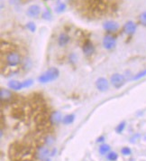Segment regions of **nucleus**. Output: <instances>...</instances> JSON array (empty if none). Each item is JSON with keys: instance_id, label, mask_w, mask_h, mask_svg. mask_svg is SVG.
Returning <instances> with one entry per match:
<instances>
[{"instance_id": "nucleus-23", "label": "nucleus", "mask_w": 146, "mask_h": 161, "mask_svg": "<svg viewBox=\"0 0 146 161\" xmlns=\"http://www.w3.org/2000/svg\"><path fill=\"white\" fill-rule=\"evenodd\" d=\"M121 153L123 154V155H124V156H130L131 154H132V150H131L130 147H123V149H121Z\"/></svg>"}, {"instance_id": "nucleus-29", "label": "nucleus", "mask_w": 146, "mask_h": 161, "mask_svg": "<svg viewBox=\"0 0 146 161\" xmlns=\"http://www.w3.org/2000/svg\"><path fill=\"white\" fill-rule=\"evenodd\" d=\"M20 1V0H9V2H10V4H12V5H15V4H17L18 2Z\"/></svg>"}, {"instance_id": "nucleus-9", "label": "nucleus", "mask_w": 146, "mask_h": 161, "mask_svg": "<svg viewBox=\"0 0 146 161\" xmlns=\"http://www.w3.org/2000/svg\"><path fill=\"white\" fill-rule=\"evenodd\" d=\"M13 98V94L10 91L1 88L0 90V100L2 102H9Z\"/></svg>"}, {"instance_id": "nucleus-19", "label": "nucleus", "mask_w": 146, "mask_h": 161, "mask_svg": "<svg viewBox=\"0 0 146 161\" xmlns=\"http://www.w3.org/2000/svg\"><path fill=\"white\" fill-rule=\"evenodd\" d=\"M65 9H66V5L64 3H59L55 8V11L57 13H62Z\"/></svg>"}, {"instance_id": "nucleus-11", "label": "nucleus", "mask_w": 146, "mask_h": 161, "mask_svg": "<svg viewBox=\"0 0 146 161\" xmlns=\"http://www.w3.org/2000/svg\"><path fill=\"white\" fill-rule=\"evenodd\" d=\"M40 13H41V8L37 5H32L27 9V16L32 18H36L39 16Z\"/></svg>"}, {"instance_id": "nucleus-8", "label": "nucleus", "mask_w": 146, "mask_h": 161, "mask_svg": "<svg viewBox=\"0 0 146 161\" xmlns=\"http://www.w3.org/2000/svg\"><path fill=\"white\" fill-rule=\"evenodd\" d=\"M103 27H104V29L107 31V32L115 33V32H116L118 30L119 25H118L117 23H116L114 21H107V22L104 23Z\"/></svg>"}, {"instance_id": "nucleus-3", "label": "nucleus", "mask_w": 146, "mask_h": 161, "mask_svg": "<svg viewBox=\"0 0 146 161\" xmlns=\"http://www.w3.org/2000/svg\"><path fill=\"white\" fill-rule=\"evenodd\" d=\"M5 63L8 66L10 67H16L18 66L19 64H21L22 63V58L21 55H19L18 53L12 51L9 52L5 56Z\"/></svg>"}, {"instance_id": "nucleus-6", "label": "nucleus", "mask_w": 146, "mask_h": 161, "mask_svg": "<svg viewBox=\"0 0 146 161\" xmlns=\"http://www.w3.org/2000/svg\"><path fill=\"white\" fill-rule=\"evenodd\" d=\"M116 40L112 35H105L103 39V46L107 50H112L116 47Z\"/></svg>"}, {"instance_id": "nucleus-4", "label": "nucleus", "mask_w": 146, "mask_h": 161, "mask_svg": "<svg viewBox=\"0 0 146 161\" xmlns=\"http://www.w3.org/2000/svg\"><path fill=\"white\" fill-rule=\"evenodd\" d=\"M125 83V78L124 75L120 74V73H114L111 76V83L112 85L116 87V88H120Z\"/></svg>"}, {"instance_id": "nucleus-14", "label": "nucleus", "mask_w": 146, "mask_h": 161, "mask_svg": "<svg viewBox=\"0 0 146 161\" xmlns=\"http://www.w3.org/2000/svg\"><path fill=\"white\" fill-rule=\"evenodd\" d=\"M82 49H83L84 53H85V55H87V56L91 55L92 53H93V52H94V50H95L94 46H93V44H92L91 42H89V41L86 42V43L84 44Z\"/></svg>"}, {"instance_id": "nucleus-16", "label": "nucleus", "mask_w": 146, "mask_h": 161, "mask_svg": "<svg viewBox=\"0 0 146 161\" xmlns=\"http://www.w3.org/2000/svg\"><path fill=\"white\" fill-rule=\"evenodd\" d=\"M74 119H75V115H74V114H70V115H67V116H65L63 118L62 122L65 125H69V124H71L73 121H74Z\"/></svg>"}, {"instance_id": "nucleus-15", "label": "nucleus", "mask_w": 146, "mask_h": 161, "mask_svg": "<svg viewBox=\"0 0 146 161\" xmlns=\"http://www.w3.org/2000/svg\"><path fill=\"white\" fill-rule=\"evenodd\" d=\"M69 42H70V36L67 35V33H62L59 35L58 44H59V46H65Z\"/></svg>"}, {"instance_id": "nucleus-25", "label": "nucleus", "mask_w": 146, "mask_h": 161, "mask_svg": "<svg viewBox=\"0 0 146 161\" xmlns=\"http://www.w3.org/2000/svg\"><path fill=\"white\" fill-rule=\"evenodd\" d=\"M125 123L124 121H123V122H121L120 124H119L117 127H116V131L117 132V133H121L124 130V128H125Z\"/></svg>"}, {"instance_id": "nucleus-24", "label": "nucleus", "mask_w": 146, "mask_h": 161, "mask_svg": "<svg viewBox=\"0 0 146 161\" xmlns=\"http://www.w3.org/2000/svg\"><path fill=\"white\" fill-rule=\"evenodd\" d=\"M51 17H52V16H51V11H50L49 9L45 10V11H44V13L43 14V19H45V20H51Z\"/></svg>"}, {"instance_id": "nucleus-2", "label": "nucleus", "mask_w": 146, "mask_h": 161, "mask_svg": "<svg viewBox=\"0 0 146 161\" xmlns=\"http://www.w3.org/2000/svg\"><path fill=\"white\" fill-rule=\"evenodd\" d=\"M59 71L57 68H55V67H52V68H50L46 72H44L42 75H40L38 80L42 83H47L56 80L59 77Z\"/></svg>"}, {"instance_id": "nucleus-28", "label": "nucleus", "mask_w": 146, "mask_h": 161, "mask_svg": "<svg viewBox=\"0 0 146 161\" xmlns=\"http://www.w3.org/2000/svg\"><path fill=\"white\" fill-rule=\"evenodd\" d=\"M103 141H105V137H103V136L99 137V138L97 139V142H103Z\"/></svg>"}, {"instance_id": "nucleus-27", "label": "nucleus", "mask_w": 146, "mask_h": 161, "mask_svg": "<svg viewBox=\"0 0 146 161\" xmlns=\"http://www.w3.org/2000/svg\"><path fill=\"white\" fill-rule=\"evenodd\" d=\"M32 83H34V80H32V79H28V80H24V82L23 83L24 88H27V87H30L31 85H32Z\"/></svg>"}, {"instance_id": "nucleus-18", "label": "nucleus", "mask_w": 146, "mask_h": 161, "mask_svg": "<svg viewBox=\"0 0 146 161\" xmlns=\"http://www.w3.org/2000/svg\"><path fill=\"white\" fill-rule=\"evenodd\" d=\"M107 158H108V160H110V161H116L117 158H118L117 153L115 152V151H110V152L108 153V155H107Z\"/></svg>"}, {"instance_id": "nucleus-20", "label": "nucleus", "mask_w": 146, "mask_h": 161, "mask_svg": "<svg viewBox=\"0 0 146 161\" xmlns=\"http://www.w3.org/2000/svg\"><path fill=\"white\" fill-rule=\"evenodd\" d=\"M32 67V62H31V60L29 58H26L24 59V69L25 71H27L29 70L30 68Z\"/></svg>"}, {"instance_id": "nucleus-5", "label": "nucleus", "mask_w": 146, "mask_h": 161, "mask_svg": "<svg viewBox=\"0 0 146 161\" xmlns=\"http://www.w3.org/2000/svg\"><path fill=\"white\" fill-rule=\"evenodd\" d=\"M49 155H50L49 149H48V147H43V146L38 147L36 152L34 153L35 158H37L39 160H42V161L47 159Z\"/></svg>"}, {"instance_id": "nucleus-22", "label": "nucleus", "mask_w": 146, "mask_h": 161, "mask_svg": "<svg viewBox=\"0 0 146 161\" xmlns=\"http://www.w3.org/2000/svg\"><path fill=\"white\" fill-rule=\"evenodd\" d=\"M144 76H146V69L143 70V71H142V72H138L136 75H135L134 77H132V80H137L141 79V78H143Z\"/></svg>"}, {"instance_id": "nucleus-30", "label": "nucleus", "mask_w": 146, "mask_h": 161, "mask_svg": "<svg viewBox=\"0 0 146 161\" xmlns=\"http://www.w3.org/2000/svg\"><path fill=\"white\" fill-rule=\"evenodd\" d=\"M56 151H57L56 149H54L53 150H52V153L51 154V156H54V155H55V153H56Z\"/></svg>"}, {"instance_id": "nucleus-17", "label": "nucleus", "mask_w": 146, "mask_h": 161, "mask_svg": "<svg viewBox=\"0 0 146 161\" xmlns=\"http://www.w3.org/2000/svg\"><path fill=\"white\" fill-rule=\"evenodd\" d=\"M110 151V146L107 144H102L99 146V153L101 155H105Z\"/></svg>"}, {"instance_id": "nucleus-10", "label": "nucleus", "mask_w": 146, "mask_h": 161, "mask_svg": "<svg viewBox=\"0 0 146 161\" xmlns=\"http://www.w3.org/2000/svg\"><path fill=\"white\" fill-rule=\"evenodd\" d=\"M136 31V25L132 21H128L124 25V32L128 35H134Z\"/></svg>"}, {"instance_id": "nucleus-12", "label": "nucleus", "mask_w": 146, "mask_h": 161, "mask_svg": "<svg viewBox=\"0 0 146 161\" xmlns=\"http://www.w3.org/2000/svg\"><path fill=\"white\" fill-rule=\"evenodd\" d=\"M62 113L59 111H53L50 116V120H51V124H59L62 122Z\"/></svg>"}, {"instance_id": "nucleus-13", "label": "nucleus", "mask_w": 146, "mask_h": 161, "mask_svg": "<svg viewBox=\"0 0 146 161\" xmlns=\"http://www.w3.org/2000/svg\"><path fill=\"white\" fill-rule=\"evenodd\" d=\"M7 85L9 88H11L12 90H15V91H19V90H22L24 88L23 83L19 82V80H10Z\"/></svg>"}, {"instance_id": "nucleus-7", "label": "nucleus", "mask_w": 146, "mask_h": 161, "mask_svg": "<svg viewBox=\"0 0 146 161\" xmlns=\"http://www.w3.org/2000/svg\"><path fill=\"white\" fill-rule=\"evenodd\" d=\"M96 86L98 91H105L108 90V87H109V83H108V80L105 79V78H103V77H100L97 80L96 82Z\"/></svg>"}, {"instance_id": "nucleus-1", "label": "nucleus", "mask_w": 146, "mask_h": 161, "mask_svg": "<svg viewBox=\"0 0 146 161\" xmlns=\"http://www.w3.org/2000/svg\"><path fill=\"white\" fill-rule=\"evenodd\" d=\"M27 154H30V149L27 146L20 145V144H14L10 147L9 149V156L10 158L17 160L22 158Z\"/></svg>"}, {"instance_id": "nucleus-21", "label": "nucleus", "mask_w": 146, "mask_h": 161, "mask_svg": "<svg viewBox=\"0 0 146 161\" xmlns=\"http://www.w3.org/2000/svg\"><path fill=\"white\" fill-rule=\"evenodd\" d=\"M139 21H140L141 25L146 26V11L143 12L140 15V16H139Z\"/></svg>"}, {"instance_id": "nucleus-26", "label": "nucleus", "mask_w": 146, "mask_h": 161, "mask_svg": "<svg viewBox=\"0 0 146 161\" xmlns=\"http://www.w3.org/2000/svg\"><path fill=\"white\" fill-rule=\"evenodd\" d=\"M26 27H27L31 32H34L36 29V26H35L34 23H32V22H29L27 25H26Z\"/></svg>"}]
</instances>
